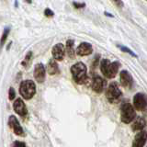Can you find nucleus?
I'll list each match as a JSON object with an SVG mask.
<instances>
[{
    "mask_svg": "<svg viewBox=\"0 0 147 147\" xmlns=\"http://www.w3.org/2000/svg\"><path fill=\"white\" fill-rule=\"evenodd\" d=\"M71 74L73 79L78 85H83L87 79V68L86 64L82 62H78L73 64L71 67Z\"/></svg>",
    "mask_w": 147,
    "mask_h": 147,
    "instance_id": "obj_1",
    "label": "nucleus"
},
{
    "mask_svg": "<svg viewBox=\"0 0 147 147\" xmlns=\"http://www.w3.org/2000/svg\"><path fill=\"white\" fill-rule=\"evenodd\" d=\"M121 63L119 62L110 63L108 59H103L100 63V70L107 78H113L119 72Z\"/></svg>",
    "mask_w": 147,
    "mask_h": 147,
    "instance_id": "obj_2",
    "label": "nucleus"
},
{
    "mask_svg": "<svg viewBox=\"0 0 147 147\" xmlns=\"http://www.w3.org/2000/svg\"><path fill=\"white\" fill-rule=\"evenodd\" d=\"M35 93H36V85L32 80L27 79L20 83V94L24 99L26 100L31 99L34 96Z\"/></svg>",
    "mask_w": 147,
    "mask_h": 147,
    "instance_id": "obj_3",
    "label": "nucleus"
},
{
    "mask_svg": "<svg viewBox=\"0 0 147 147\" xmlns=\"http://www.w3.org/2000/svg\"><path fill=\"white\" fill-rule=\"evenodd\" d=\"M122 92L119 89V85L116 82H112L109 85L106 91V98L110 103H118L121 98Z\"/></svg>",
    "mask_w": 147,
    "mask_h": 147,
    "instance_id": "obj_4",
    "label": "nucleus"
},
{
    "mask_svg": "<svg viewBox=\"0 0 147 147\" xmlns=\"http://www.w3.org/2000/svg\"><path fill=\"white\" fill-rule=\"evenodd\" d=\"M136 117L135 109L130 103H123L121 107V119L124 123H131Z\"/></svg>",
    "mask_w": 147,
    "mask_h": 147,
    "instance_id": "obj_5",
    "label": "nucleus"
},
{
    "mask_svg": "<svg viewBox=\"0 0 147 147\" xmlns=\"http://www.w3.org/2000/svg\"><path fill=\"white\" fill-rule=\"evenodd\" d=\"M133 106L139 111H144L147 109V96L144 93H137L133 96Z\"/></svg>",
    "mask_w": 147,
    "mask_h": 147,
    "instance_id": "obj_6",
    "label": "nucleus"
},
{
    "mask_svg": "<svg viewBox=\"0 0 147 147\" xmlns=\"http://www.w3.org/2000/svg\"><path fill=\"white\" fill-rule=\"evenodd\" d=\"M91 86H92V90L95 91L96 93L98 94L102 93L106 87V80L99 76H96L93 78Z\"/></svg>",
    "mask_w": 147,
    "mask_h": 147,
    "instance_id": "obj_7",
    "label": "nucleus"
},
{
    "mask_svg": "<svg viewBox=\"0 0 147 147\" xmlns=\"http://www.w3.org/2000/svg\"><path fill=\"white\" fill-rule=\"evenodd\" d=\"M8 125L14 131V133H15V134H17L18 136H23V135H24V131H23L21 125L20 124V121H18V119L15 116H14V115L9 116Z\"/></svg>",
    "mask_w": 147,
    "mask_h": 147,
    "instance_id": "obj_8",
    "label": "nucleus"
},
{
    "mask_svg": "<svg viewBox=\"0 0 147 147\" xmlns=\"http://www.w3.org/2000/svg\"><path fill=\"white\" fill-rule=\"evenodd\" d=\"M46 76V69L43 63H37L34 68V78L38 83H43Z\"/></svg>",
    "mask_w": 147,
    "mask_h": 147,
    "instance_id": "obj_9",
    "label": "nucleus"
},
{
    "mask_svg": "<svg viewBox=\"0 0 147 147\" xmlns=\"http://www.w3.org/2000/svg\"><path fill=\"white\" fill-rule=\"evenodd\" d=\"M13 109L15 110V112L18 114L20 116L24 117L28 114V109L27 107L21 98H17L13 103Z\"/></svg>",
    "mask_w": 147,
    "mask_h": 147,
    "instance_id": "obj_10",
    "label": "nucleus"
},
{
    "mask_svg": "<svg viewBox=\"0 0 147 147\" xmlns=\"http://www.w3.org/2000/svg\"><path fill=\"white\" fill-rule=\"evenodd\" d=\"M64 53H65V48H64L63 44L57 43L53 47L52 54L53 56V59L56 60V61H63Z\"/></svg>",
    "mask_w": 147,
    "mask_h": 147,
    "instance_id": "obj_11",
    "label": "nucleus"
},
{
    "mask_svg": "<svg viewBox=\"0 0 147 147\" xmlns=\"http://www.w3.org/2000/svg\"><path fill=\"white\" fill-rule=\"evenodd\" d=\"M147 142V131H141L137 133L132 142V147H144Z\"/></svg>",
    "mask_w": 147,
    "mask_h": 147,
    "instance_id": "obj_12",
    "label": "nucleus"
},
{
    "mask_svg": "<svg viewBox=\"0 0 147 147\" xmlns=\"http://www.w3.org/2000/svg\"><path fill=\"white\" fill-rule=\"evenodd\" d=\"M119 77H121V84L122 86L127 87V88H131L133 85V78L131 75L126 70H122L119 74Z\"/></svg>",
    "mask_w": 147,
    "mask_h": 147,
    "instance_id": "obj_13",
    "label": "nucleus"
},
{
    "mask_svg": "<svg viewBox=\"0 0 147 147\" xmlns=\"http://www.w3.org/2000/svg\"><path fill=\"white\" fill-rule=\"evenodd\" d=\"M92 52H93V47L88 42L80 43L76 51V54L79 55V56H87V55H90Z\"/></svg>",
    "mask_w": 147,
    "mask_h": 147,
    "instance_id": "obj_14",
    "label": "nucleus"
},
{
    "mask_svg": "<svg viewBox=\"0 0 147 147\" xmlns=\"http://www.w3.org/2000/svg\"><path fill=\"white\" fill-rule=\"evenodd\" d=\"M146 126V119L144 117H138L133 124H131V129L133 131H144V127Z\"/></svg>",
    "mask_w": 147,
    "mask_h": 147,
    "instance_id": "obj_15",
    "label": "nucleus"
},
{
    "mask_svg": "<svg viewBox=\"0 0 147 147\" xmlns=\"http://www.w3.org/2000/svg\"><path fill=\"white\" fill-rule=\"evenodd\" d=\"M47 72L49 75L54 76L59 73V66L54 59H51L47 64Z\"/></svg>",
    "mask_w": 147,
    "mask_h": 147,
    "instance_id": "obj_16",
    "label": "nucleus"
},
{
    "mask_svg": "<svg viewBox=\"0 0 147 147\" xmlns=\"http://www.w3.org/2000/svg\"><path fill=\"white\" fill-rule=\"evenodd\" d=\"M74 45H75V40H68L66 41V53L71 59H74L76 56V51L74 49Z\"/></svg>",
    "mask_w": 147,
    "mask_h": 147,
    "instance_id": "obj_17",
    "label": "nucleus"
},
{
    "mask_svg": "<svg viewBox=\"0 0 147 147\" xmlns=\"http://www.w3.org/2000/svg\"><path fill=\"white\" fill-rule=\"evenodd\" d=\"M9 32H10V27L5 28L3 33H2V36H1V39H0V51L2 50V47L4 46L5 42H6V40H7V37L9 35Z\"/></svg>",
    "mask_w": 147,
    "mask_h": 147,
    "instance_id": "obj_18",
    "label": "nucleus"
},
{
    "mask_svg": "<svg viewBox=\"0 0 147 147\" xmlns=\"http://www.w3.org/2000/svg\"><path fill=\"white\" fill-rule=\"evenodd\" d=\"M31 59H32V52H29L26 54L24 60L21 62V65L25 68H29L30 64L31 63Z\"/></svg>",
    "mask_w": 147,
    "mask_h": 147,
    "instance_id": "obj_19",
    "label": "nucleus"
},
{
    "mask_svg": "<svg viewBox=\"0 0 147 147\" xmlns=\"http://www.w3.org/2000/svg\"><path fill=\"white\" fill-rule=\"evenodd\" d=\"M117 47L121 50V51H122V52H124V53H129L130 55H131V56H133V57H137V54H135L134 53L132 52V51L131 50V49H129V48H127V47H125V46H123V45H119V44H118L117 45Z\"/></svg>",
    "mask_w": 147,
    "mask_h": 147,
    "instance_id": "obj_20",
    "label": "nucleus"
},
{
    "mask_svg": "<svg viewBox=\"0 0 147 147\" xmlns=\"http://www.w3.org/2000/svg\"><path fill=\"white\" fill-rule=\"evenodd\" d=\"M16 98V92L14 87H9V90H8V98L9 100H13L14 98Z\"/></svg>",
    "mask_w": 147,
    "mask_h": 147,
    "instance_id": "obj_21",
    "label": "nucleus"
},
{
    "mask_svg": "<svg viewBox=\"0 0 147 147\" xmlns=\"http://www.w3.org/2000/svg\"><path fill=\"white\" fill-rule=\"evenodd\" d=\"M12 147H27L26 144L20 141H15L12 144Z\"/></svg>",
    "mask_w": 147,
    "mask_h": 147,
    "instance_id": "obj_22",
    "label": "nucleus"
},
{
    "mask_svg": "<svg viewBox=\"0 0 147 147\" xmlns=\"http://www.w3.org/2000/svg\"><path fill=\"white\" fill-rule=\"evenodd\" d=\"M44 15L46 16V17H49V18H51V17H53L54 16V12L53 11V10H51L50 8H45L44 9Z\"/></svg>",
    "mask_w": 147,
    "mask_h": 147,
    "instance_id": "obj_23",
    "label": "nucleus"
},
{
    "mask_svg": "<svg viewBox=\"0 0 147 147\" xmlns=\"http://www.w3.org/2000/svg\"><path fill=\"white\" fill-rule=\"evenodd\" d=\"M73 5H74V7H75L76 8H84L86 7V3H78V2H76V1H74L73 2Z\"/></svg>",
    "mask_w": 147,
    "mask_h": 147,
    "instance_id": "obj_24",
    "label": "nucleus"
},
{
    "mask_svg": "<svg viewBox=\"0 0 147 147\" xmlns=\"http://www.w3.org/2000/svg\"><path fill=\"white\" fill-rule=\"evenodd\" d=\"M114 3L116 4V5H118L119 7H121L123 6V2L122 1H114Z\"/></svg>",
    "mask_w": 147,
    "mask_h": 147,
    "instance_id": "obj_25",
    "label": "nucleus"
},
{
    "mask_svg": "<svg viewBox=\"0 0 147 147\" xmlns=\"http://www.w3.org/2000/svg\"><path fill=\"white\" fill-rule=\"evenodd\" d=\"M11 45H12V41H10V42H9V43L7 44V51H8L9 49H10Z\"/></svg>",
    "mask_w": 147,
    "mask_h": 147,
    "instance_id": "obj_26",
    "label": "nucleus"
},
{
    "mask_svg": "<svg viewBox=\"0 0 147 147\" xmlns=\"http://www.w3.org/2000/svg\"><path fill=\"white\" fill-rule=\"evenodd\" d=\"M105 15H106V16H109V17L113 18V15H111V14H110V13H108V12H105Z\"/></svg>",
    "mask_w": 147,
    "mask_h": 147,
    "instance_id": "obj_27",
    "label": "nucleus"
},
{
    "mask_svg": "<svg viewBox=\"0 0 147 147\" xmlns=\"http://www.w3.org/2000/svg\"><path fill=\"white\" fill-rule=\"evenodd\" d=\"M18 1H15V6H16V7H18Z\"/></svg>",
    "mask_w": 147,
    "mask_h": 147,
    "instance_id": "obj_28",
    "label": "nucleus"
}]
</instances>
